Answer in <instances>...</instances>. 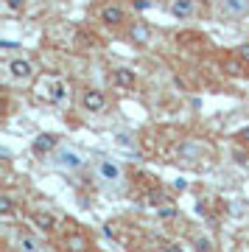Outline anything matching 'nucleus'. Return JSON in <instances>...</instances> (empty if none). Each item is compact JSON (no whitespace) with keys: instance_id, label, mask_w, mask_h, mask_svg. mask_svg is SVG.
<instances>
[{"instance_id":"nucleus-1","label":"nucleus","mask_w":249,"mask_h":252,"mask_svg":"<svg viewBox=\"0 0 249 252\" xmlns=\"http://www.w3.org/2000/svg\"><path fill=\"white\" fill-rule=\"evenodd\" d=\"M79 107L81 112H87V115H101V112H107L109 109V95L101 87H84L79 93Z\"/></svg>"},{"instance_id":"nucleus-2","label":"nucleus","mask_w":249,"mask_h":252,"mask_svg":"<svg viewBox=\"0 0 249 252\" xmlns=\"http://www.w3.org/2000/svg\"><path fill=\"white\" fill-rule=\"evenodd\" d=\"M98 23L107 31H121L124 26H129L126 23V9L121 3H115V0H107V3L98 6Z\"/></svg>"},{"instance_id":"nucleus-3","label":"nucleus","mask_w":249,"mask_h":252,"mask_svg":"<svg viewBox=\"0 0 249 252\" xmlns=\"http://www.w3.org/2000/svg\"><path fill=\"white\" fill-rule=\"evenodd\" d=\"M62 241H59V250L62 252H93V238H90L87 230L70 224V233H59Z\"/></svg>"},{"instance_id":"nucleus-4","label":"nucleus","mask_w":249,"mask_h":252,"mask_svg":"<svg viewBox=\"0 0 249 252\" xmlns=\"http://www.w3.org/2000/svg\"><path fill=\"white\" fill-rule=\"evenodd\" d=\"M62 146V137L56 135V132H39V135L31 140V154L45 160V157H54V152Z\"/></svg>"},{"instance_id":"nucleus-5","label":"nucleus","mask_w":249,"mask_h":252,"mask_svg":"<svg viewBox=\"0 0 249 252\" xmlns=\"http://www.w3.org/2000/svg\"><path fill=\"white\" fill-rule=\"evenodd\" d=\"M109 81L115 84L118 90H126V93L140 87V76H137V70H134V67H126V64L112 67V70H109Z\"/></svg>"},{"instance_id":"nucleus-6","label":"nucleus","mask_w":249,"mask_h":252,"mask_svg":"<svg viewBox=\"0 0 249 252\" xmlns=\"http://www.w3.org/2000/svg\"><path fill=\"white\" fill-rule=\"evenodd\" d=\"M218 17L227 23H238L249 17V0H218Z\"/></svg>"},{"instance_id":"nucleus-7","label":"nucleus","mask_w":249,"mask_h":252,"mask_svg":"<svg viewBox=\"0 0 249 252\" xmlns=\"http://www.w3.org/2000/svg\"><path fill=\"white\" fill-rule=\"evenodd\" d=\"M165 9H168V14L174 20H193L199 11H202V3L199 0H168L165 3Z\"/></svg>"},{"instance_id":"nucleus-8","label":"nucleus","mask_w":249,"mask_h":252,"mask_svg":"<svg viewBox=\"0 0 249 252\" xmlns=\"http://www.w3.org/2000/svg\"><path fill=\"white\" fill-rule=\"evenodd\" d=\"M9 76L14 81H20V84H28V81H34L36 67H34V62H31V59L17 56V59H9Z\"/></svg>"},{"instance_id":"nucleus-9","label":"nucleus","mask_w":249,"mask_h":252,"mask_svg":"<svg viewBox=\"0 0 249 252\" xmlns=\"http://www.w3.org/2000/svg\"><path fill=\"white\" fill-rule=\"evenodd\" d=\"M54 162L56 165H62V168H70V171H79V168L87 165L84 157H81L76 149H67V146H59V149L54 152Z\"/></svg>"},{"instance_id":"nucleus-10","label":"nucleus","mask_w":249,"mask_h":252,"mask_svg":"<svg viewBox=\"0 0 249 252\" xmlns=\"http://www.w3.org/2000/svg\"><path fill=\"white\" fill-rule=\"evenodd\" d=\"M28 219H31L45 235H59V221H56V216L51 213V210H31Z\"/></svg>"},{"instance_id":"nucleus-11","label":"nucleus","mask_w":249,"mask_h":252,"mask_svg":"<svg viewBox=\"0 0 249 252\" xmlns=\"http://www.w3.org/2000/svg\"><path fill=\"white\" fill-rule=\"evenodd\" d=\"M129 42L137 48H146L149 42H152V26L149 23H143V20H134V23H129Z\"/></svg>"},{"instance_id":"nucleus-12","label":"nucleus","mask_w":249,"mask_h":252,"mask_svg":"<svg viewBox=\"0 0 249 252\" xmlns=\"http://www.w3.org/2000/svg\"><path fill=\"white\" fill-rule=\"evenodd\" d=\"M205 140H182V143L177 146V154H179V160H185V162H196V160H202V154H205Z\"/></svg>"},{"instance_id":"nucleus-13","label":"nucleus","mask_w":249,"mask_h":252,"mask_svg":"<svg viewBox=\"0 0 249 252\" xmlns=\"http://www.w3.org/2000/svg\"><path fill=\"white\" fill-rule=\"evenodd\" d=\"M218 64H221V73H224V76H230V79H244V76L249 73V67L241 62L232 51L227 56H221V62H218Z\"/></svg>"},{"instance_id":"nucleus-14","label":"nucleus","mask_w":249,"mask_h":252,"mask_svg":"<svg viewBox=\"0 0 249 252\" xmlns=\"http://www.w3.org/2000/svg\"><path fill=\"white\" fill-rule=\"evenodd\" d=\"M95 171H98V177H104L107 182L121 180V165H118L115 160H101V162L95 165Z\"/></svg>"},{"instance_id":"nucleus-15","label":"nucleus","mask_w":249,"mask_h":252,"mask_svg":"<svg viewBox=\"0 0 249 252\" xmlns=\"http://www.w3.org/2000/svg\"><path fill=\"white\" fill-rule=\"evenodd\" d=\"M14 250L17 252H39V244L28 233H14Z\"/></svg>"},{"instance_id":"nucleus-16","label":"nucleus","mask_w":249,"mask_h":252,"mask_svg":"<svg viewBox=\"0 0 249 252\" xmlns=\"http://www.w3.org/2000/svg\"><path fill=\"white\" fill-rule=\"evenodd\" d=\"M14 213H17V202H14V199H11V193L9 190H3V193H0V216H14Z\"/></svg>"},{"instance_id":"nucleus-17","label":"nucleus","mask_w":249,"mask_h":252,"mask_svg":"<svg viewBox=\"0 0 249 252\" xmlns=\"http://www.w3.org/2000/svg\"><path fill=\"white\" fill-rule=\"evenodd\" d=\"M193 250H196V252H213V241H210L205 233H202V235H193Z\"/></svg>"},{"instance_id":"nucleus-18","label":"nucleus","mask_w":249,"mask_h":252,"mask_svg":"<svg viewBox=\"0 0 249 252\" xmlns=\"http://www.w3.org/2000/svg\"><path fill=\"white\" fill-rule=\"evenodd\" d=\"M157 216L165 219V221H171V219H177V216H179V210H177L174 205H162V207H157Z\"/></svg>"},{"instance_id":"nucleus-19","label":"nucleus","mask_w":249,"mask_h":252,"mask_svg":"<svg viewBox=\"0 0 249 252\" xmlns=\"http://www.w3.org/2000/svg\"><path fill=\"white\" fill-rule=\"evenodd\" d=\"M232 54H235L241 62L249 67V42H241V45H235V48H232Z\"/></svg>"},{"instance_id":"nucleus-20","label":"nucleus","mask_w":249,"mask_h":252,"mask_svg":"<svg viewBox=\"0 0 249 252\" xmlns=\"http://www.w3.org/2000/svg\"><path fill=\"white\" fill-rule=\"evenodd\" d=\"M26 3H28V0H6V6H9L11 11H17V14L26 9Z\"/></svg>"},{"instance_id":"nucleus-21","label":"nucleus","mask_w":249,"mask_h":252,"mask_svg":"<svg viewBox=\"0 0 249 252\" xmlns=\"http://www.w3.org/2000/svg\"><path fill=\"white\" fill-rule=\"evenodd\" d=\"M162 252H185V247H182V244H177V241H171V244H165V247H162Z\"/></svg>"},{"instance_id":"nucleus-22","label":"nucleus","mask_w":249,"mask_h":252,"mask_svg":"<svg viewBox=\"0 0 249 252\" xmlns=\"http://www.w3.org/2000/svg\"><path fill=\"white\" fill-rule=\"evenodd\" d=\"M235 140H238L241 146H247V143H249V126H247V129H241L238 135H235Z\"/></svg>"},{"instance_id":"nucleus-23","label":"nucleus","mask_w":249,"mask_h":252,"mask_svg":"<svg viewBox=\"0 0 249 252\" xmlns=\"http://www.w3.org/2000/svg\"><path fill=\"white\" fill-rule=\"evenodd\" d=\"M132 3H134V9H137V11H143L146 6H149V0H132Z\"/></svg>"},{"instance_id":"nucleus-24","label":"nucleus","mask_w":249,"mask_h":252,"mask_svg":"<svg viewBox=\"0 0 249 252\" xmlns=\"http://www.w3.org/2000/svg\"><path fill=\"white\" fill-rule=\"evenodd\" d=\"M93 252H101V250H93Z\"/></svg>"}]
</instances>
